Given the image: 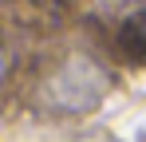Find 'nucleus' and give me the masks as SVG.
I'll return each instance as SVG.
<instances>
[{
  "instance_id": "obj_2",
  "label": "nucleus",
  "mask_w": 146,
  "mask_h": 142,
  "mask_svg": "<svg viewBox=\"0 0 146 142\" xmlns=\"http://www.w3.org/2000/svg\"><path fill=\"white\" fill-rule=\"evenodd\" d=\"M4 71H8V55H4V47H0V79H4Z\"/></svg>"
},
{
  "instance_id": "obj_1",
  "label": "nucleus",
  "mask_w": 146,
  "mask_h": 142,
  "mask_svg": "<svg viewBox=\"0 0 146 142\" xmlns=\"http://www.w3.org/2000/svg\"><path fill=\"white\" fill-rule=\"evenodd\" d=\"M119 47L134 59V63H146V8L122 24V32H119Z\"/></svg>"
}]
</instances>
